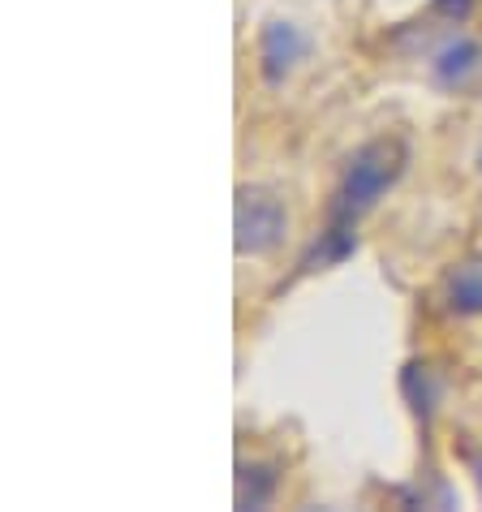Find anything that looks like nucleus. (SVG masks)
Instances as JSON below:
<instances>
[{
    "mask_svg": "<svg viewBox=\"0 0 482 512\" xmlns=\"http://www.w3.org/2000/svg\"><path fill=\"white\" fill-rule=\"evenodd\" d=\"M409 168V142L401 134H375L340 164V177L328 198V220L358 229L362 216H371L396 181Z\"/></svg>",
    "mask_w": 482,
    "mask_h": 512,
    "instance_id": "nucleus-1",
    "label": "nucleus"
},
{
    "mask_svg": "<svg viewBox=\"0 0 482 512\" xmlns=\"http://www.w3.org/2000/svg\"><path fill=\"white\" fill-rule=\"evenodd\" d=\"M289 237V207L272 186H237L233 250L237 259H267Z\"/></svg>",
    "mask_w": 482,
    "mask_h": 512,
    "instance_id": "nucleus-2",
    "label": "nucleus"
},
{
    "mask_svg": "<svg viewBox=\"0 0 482 512\" xmlns=\"http://www.w3.org/2000/svg\"><path fill=\"white\" fill-rule=\"evenodd\" d=\"M427 78L444 95H478L482 91V44L465 35H448L427 52Z\"/></svg>",
    "mask_w": 482,
    "mask_h": 512,
    "instance_id": "nucleus-3",
    "label": "nucleus"
},
{
    "mask_svg": "<svg viewBox=\"0 0 482 512\" xmlns=\"http://www.w3.org/2000/svg\"><path fill=\"white\" fill-rule=\"evenodd\" d=\"M310 56V35L293 18H267L259 31V78L263 87H285L293 69Z\"/></svg>",
    "mask_w": 482,
    "mask_h": 512,
    "instance_id": "nucleus-4",
    "label": "nucleus"
},
{
    "mask_svg": "<svg viewBox=\"0 0 482 512\" xmlns=\"http://www.w3.org/2000/svg\"><path fill=\"white\" fill-rule=\"evenodd\" d=\"M439 306L452 319H482V254H465L439 280Z\"/></svg>",
    "mask_w": 482,
    "mask_h": 512,
    "instance_id": "nucleus-5",
    "label": "nucleus"
},
{
    "mask_svg": "<svg viewBox=\"0 0 482 512\" xmlns=\"http://www.w3.org/2000/svg\"><path fill=\"white\" fill-rule=\"evenodd\" d=\"M353 250H358V229L328 220V224H323V233L310 241L306 254L297 259V276H315V272H328V267H340Z\"/></svg>",
    "mask_w": 482,
    "mask_h": 512,
    "instance_id": "nucleus-6",
    "label": "nucleus"
},
{
    "mask_svg": "<svg viewBox=\"0 0 482 512\" xmlns=\"http://www.w3.org/2000/svg\"><path fill=\"white\" fill-rule=\"evenodd\" d=\"M280 491L276 461H237V508H267Z\"/></svg>",
    "mask_w": 482,
    "mask_h": 512,
    "instance_id": "nucleus-7",
    "label": "nucleus"
},
{
    "mask_svg": "<svg viewBox=\"0 0 482 512\" xmlns=\"http://www.w3.org/2000/svg\"><path fill=\"white\" fill-rule=\"evenodd\" d=\"M401 396L409 401V409H414V418L431 422L439 396H444V383H439V375L431 371V362H409L401 371Z\"/></svg>",
    "mask_w": 482,
    "mask_h": 512,
    "instance_id": "nucleus-8",
    "label": "nucleus"
},
{
    "mask_svg": "<svg viewBox=\"0 0 482 512\" xmlns=\"http://www.w3.org/2000/svg\"><path fill=\"white\" fill-rule=\"evenodd\" d=\"M474 13V0H431V18H444L448 26H461Z\"/></svg>",
    "mask_w": 482,
    "mask_h": 512,
    "instance_id": "nucleus-9",
    "label": "nucleus"
},
{
    "mask_svg": "<svg viewBox=\"0 0 482 512\" xmlns=\"http://www.w3.org/2000/svg\"><path fill=\"white\" fill-rule=\"evenodd\" d=\"M465 465H470V474H474V487H478V500H482V448H474L470 457H465Z\"/></svg>",
    "mask_w": 482,
    "mask_h": 512,
    "instance_id": "nucleus-10",
    "label": "nucleus"
},
{
    "mask_svg": "<svg viewBox=\"0 0 482 512\" xmlns=\"http://www.w3.org/2000/svg\"><path fill=\"white\" fill-rule=\"evenodd\" d=\"M474 164H478V173H482V147H478V160Z\"/></svg>",
    "mask_w": 482,
    "mask_h": 512,
    "instance_id": "nucleus-11",
    "label": "nucleus"
}]
</instances>
